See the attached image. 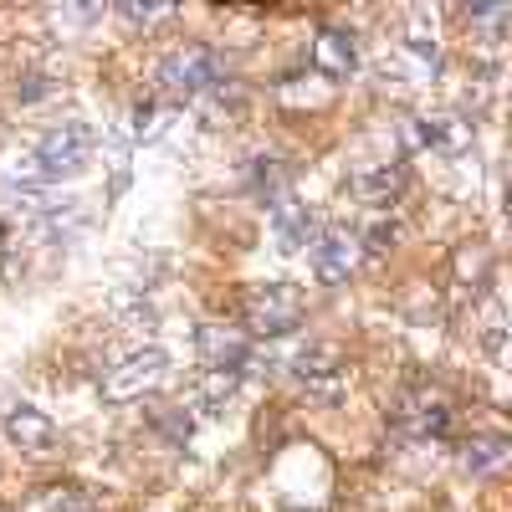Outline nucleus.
Here are the masks:
<instances>
[{
  "instance_id": "4468645a",
  "label": "nucleus",
  "mask_w": 512,
  "mask_h": 512,
  "mask_svg": "<svg viewBox=\"0 0 512 512\" xmlns=\"http://www.w3.org/2000/svg\"><path fill=\"white\" fill-rule=\"evenodd\" d=\"M400 62L410 67V77H441V47H436V36L410 26L405 41H400Z\"/></svg>"
},
{
  "instance_id": "a211bd4d",
  "label": "nucleus",
  "mask_w": 512,
  "mask_h": 512,
  "mask_svg": "<svg viewBox=\"0 0 512 512\" xmlns=\"http://www.w3.org/2000/svg\"><path fill=\"white\" fill-rule=\"evenodd\" d=\"M41 512H93V502L82 492H52L47 502H41Z\"/></svg>"
},
{
  "instance_id": "ddd939ff",
  "label": "nucleus",
  "mask_w": 512,
  "mask_h": 512,
  "mask_svg": "<svg viewBox=\"0 0 512 512\" xmlns=\"http://www.w3.org/2000/svg\"><path fill=\"white\" fill-rule=\"evenodd\" d=\"M236 390H241V379H236L231 369H210V374L195 384V390H190V410L205 415V420H221V415L231 410Z\"/></svg>"
},
{
  "instance_id": "39448f33",
  "label": "nucleus",
  "mask_w": 512,
  "mask_h": 512,
  "mask_svg": "<svg viewBox=\"0 0 512 512\" xmlns=\"http://www.w3.org/2000/svg\"><path fill=\"white\" fill-rule=\"evenodd\" d=\"M292 374H297V384H303L313 400H323V405H338V395H344V384H349L338 344H308L303 354H292Z\"/></svg>"
},
{
  "instance_id": "20e7f679",
  "label": "nucleus",
  "mask_w": 512,
  "mask_h": 512,
  "mask_svg": "<svg viewBox=\"0 0 512 512\" xmlns=\"http://www.w3.org/2000/svg\"><path fill=\"white\" fill-rule=\"evenodd\" d=\"M169 379V354L164 349H134L128 359H118L108 374H103V400H113V405H128V400H144L154 384H164Z\"/></svg>"
},
{
  "instance_id": "f03ea898",
  "label": "nucleus",
  "mask_w": 512,
  "mask_h": 512,
  "mask_svg": "<svg viewBox=\"0 0 512 512\" xmlns=\"http://www.w3.org/2000/svg\"><path fill=\"white\" fill-rule=\"evenodd\" d=\"M308 318V292L297 282H262L246 292V323L262 338H282Z\"/></svg>"
},
{
  "instance_id": "423d86ee",
  "label": "nucleus",
  "mask_w": 512,
  "mask_h": 512,
  "mask_svg": "<svg viewBox=\"0 0 512 512\" xmlns=\"http://www.w3.org/2000/svg\"><path fill=\"white\" fill-rule=\"evenodd\" d=\"M354 267H359V231L328 226V231L313 241V277H318L323 287H338Z\"/></svg>"
},
{
  "instance_id": "7ed1b4c3",
  "label": "nucleus",
  "mask_w": 512,
  "mask_h": 512,
  "mask_svg": "<svg viewBox=\"0 0 512 512\" xmlns=\"http://www.w3.org/2000/svg\"><path fill=\"white\" fill-rule=\"evenodd\" d=\"M226 72H221V57L210 52V47H175L164 62H159V88L175 98V103H185V98H200V93H210L221 82Z\"/></svg>"
},
{
  "instance_id": "f8f14e48",
  "label": "nucleus",
  "mask_w": 512,
  "mask_h": 512,
  "mask_svg": "<svg viewBox=\"0 0 512 512\" xmlns=\"http://www.w3.org/2000/svg\"><path fill=\"white\" fill-rule=\"evenodd\" d=\"M507 461H512V441L507 436H472V441L461 446V472L472 477V482L507 472Z\"/></svg>"
},
{
  "instance_id": "6ab92c4d",
  "label": "nucleus",
  "mask_w": 512,
  "mask_h": 512,
  "mask_svg": "<svg viewBox=\"0 0 512 512\" xmlns=\"http://www.w3.org/2000/svg\"><path fill=\"white\" fill-rule=\"evenodd\" d=\"M466 21H477V26H487L482 36H497V26L507 21V6H477V11H466Z\"/></svg>"
},
{
  "instance_id": "9d476101",
  "label": "nucleus",
  "mask_w": 512,
  "mask_h": 512,
  "mask_svg": "<svg viewBox=\"0 0 512 512\" xmlns=\"http://www.w3.org/2000/svg\"><path fill=\"white\" fill-rule=\"evenodd\" d=\"M6 436H11L21 451H31V456L57 451V425H52V415H41L36 405H16V410L6 415Z\"/></svg>"
},
{
  "instance_id": "9b49d317",
  "label": "nucleus",
  "mask_w": 512,
  "mask_h": 512,
  "mask_svg": "<svg viewBox=\"0 0 512 512\" xmlns=\"http://www.w3.org/2000/svg\"><path fill=\"white\" fill-rule=\"evenodd\" d=\"M313 62L323 77H354L359 67V47H354V36L344 26H323L318 41H313Z\"/></svg>"
},
{
  "instance_id": "2eb2a0df",
  "label": "nucleus",
  "mask_w": 512,
  "mask_h": 512,
  "mask_svg": "<svg viewBox=\"0 0 512 512\" xmlns=\"http://www.w3.org/2000/svg\"><path fill=\"white\" fill-rule=\"evenodd\" d=\"M364 205H390V200H400V190H405V169L395 164H384V169H364V175H354V185H349Z\"/></svg>"
},
{
  "instance_id": "6e6552de",
  "label": "nucleus",
  "mask_w": 512,
  "mask_h": 512,
  "mask_svg": "<svg viewBox=\"0 0 512 512\" xmlns=\"http://www.w3.org/2000/svg\"><path fill=\"white\" fill-rule=\"evenodd\" d=\"M400 431L415 441H441L451 431V405L441 395H405L400 405Z\"/></svg>"
},
{
  "instance_id": "f257e3e1",
  "label": "nucleus",
  "mask_w": 512,
  "mask_h": 512,
  "mask_svg": "<svg viewBox=\"0 0 512 512\" xmlns=\"http://www.w3.org/2000/svg\"><path fill=\"white\" fill-rule=\"evenodd\" d=\"M93 154H98L93 123H77V118H72V123L52 128V134L41 139L31 169H36V180H72V175H82V169L93 164Z\"/></svg>"
},
{
  "instance_id": "1a4fd4ad",
  "label": "nucleus",
  "mask_w": 512,
  "mask_h": 512,
  "mask_svg": "<svg viewBox=\"0 0 512 512\" xmlns=\"http://www.w3.org/2000/svg\"><path fill=\"white\" fill-rule=\"evenodd\" d=\"M272 236H277V251L282 256L303 251L308 236H313V210L303 200H292V195H277L272 200Z\"/></svg>"
},
{
  "instance_id": "dca6fc26",
  "label": "nucleus",
  "mask_w": 512,
  "mask_h": 512,
  "mask_svg": "<svg viewBox=\"0 0 512 512\" xmlns=\"http://www.w3.org/2000/svg\"><path fill=\"white\" fill-rule=\"evenodd\" d=\"M118 16H123L128 26H154V21H164V16H169V6H139V0H123Z\"/></svg>"
},
{
  "instance_id": "0eeeda50",
  "label": "nucleus",
  "mask_w": 512,
  "mask_h": 512,
  "mask_svg": "<svg viewBox=\"0 0 512 512\" xmlns=\"http://www.w3.org/2000/svg\"><path fill=\"white\" fill-rule=\"evenodd\" d=\"M195 349L210 369H241L251 359V344H246V333L241 328H226V323H200L195 328Z\"/></svg>"
},
{
  "instance_id": "f3484780",
  "label": "nucleus",
  "mask_w": 512,
  "mask_h": 512,
  "mask_svg": "<svg viewBox=\"0 0 512 512\" xmlns=\"http://www.w3.org/2000/svg\"><path fill=\"white\" fill-rule=\"evenodd\" d=\"M154 420H159V431H164L169 441H185V436H190V415H185V410H154Z\"/></svg>"
},
{
  "instance_id": "aec40b11",
  "label": "nucleus",
  "mask_w": 512,
  "mask_h": 512,
  "mask_svg": "<svg viewBox=\"0 0 512 512\" xmlns=\"http://www.w3.org/2000/svg\"><path fill=\"white\" fill-rule=\"evenodd\" d=\"M395 241H400V226L395 221H374L369 226V251H390Z\"/></svg>"
}]
</instances>
